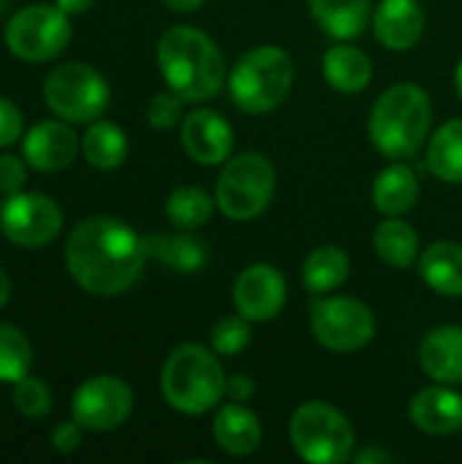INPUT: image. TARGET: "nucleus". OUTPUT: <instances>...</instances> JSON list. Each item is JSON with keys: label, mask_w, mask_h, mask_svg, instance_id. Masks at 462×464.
Returning a JSON list of instances; mask_svg holds the SVG:
<instances>
[{"label": "nucleus", "mask_w": 462, "mask_h": 464, "mask_svg": "<svg viewBox=\"0 0 462 464\" xmlns=\"http://www.w3.org/2000/svg\"><path fill=\"white\" fill-rule=\"evenodd\" d=\"M144 261V239L128 223L106 215L82 220L65 242L68 275L93 296L125 294L142 277Z\"/></svg>", "instance_id": "1"}, {"label": "nucleus", "mask_w": 462, "mask_h": 464, "mask_svg": "<svg viewBox=\"0 0 462 464\" xmlns=\"http://www.w3.org/2000/svg\"><path fill=\"white\" fill-rule=\"evenodd\" d=\"M161 73L182 101H210L223 87V57L218 46L196 27H169L158 41Z\"/></svg>", "instance_id": "2"}, {"label": "nucleus", "mask_w": 462, "mask_h": 464, "mask_svg": "<svg viewBox=\"0 0 462 464\" xmlns=\"http://www.w3.org/2000/svg\"><path fill=\"white\" fill-rule=\"evenodd\" d=\"M430 120L428 92L417 84H395L370 111V139L387 158H411L428 139Z\"/></svg>", "instance_id": "3"}, {"label": "nucleus", "mask_w": 462, "mask_h": 464, "mask_svg": "<svg viewBox=\"0 0 462 464\" xmlns=\"http://www.w3.org/2000/svg\"><path fill=\"white\" fill-rule=\"evenodd\" d=\"M163 400L188 416L212 411L226 394V378L221 362L202 345H180L161 372Z\"/></svg>", "instance_id": "4"}, {"label": "nucleus", "mask_w": 462, "mask_h": 464, "mask_svg": "<svg viewBox=\"0 0 462 464\" xmlns=\"http://www.w3.org/2000/svg\"><path fill=\"white\" fill-rule=\"evenodd\" d=\"M291 82V57L280 46H256L234 65L229 87L237 109L248 114H264L286 101Z\"/></svg>", "instance_id": "5"}, {"label": "nucleus", "mask_w": 462, "mask_h": 464, "mask_svg": "<svg viewBox=\"0 0 462 464\" xmlns=\"http://www.w3.org/2000/svg\"><path fill=\"white\" fill-rule=\"evenodd\" d=\"M291 446L310 464H340L354 454V430L349 419L327 402H305L291 416Z\"/></svg>", "instance_id": "6"}, {"label": "nucleus", "mask_w": 462, "mask_h": 464, "mask_svg": "<svg viewBox=\"0 0 462 464\" xmlns=\"http://www.w3.org/2000/svg\"><path fill=\"white\" fill-rule=\"evenodd\" d=\"M275 193V169L259 152H245L229 160L215 185V204L231 220L259 218Z\"/></svg>", "instance_id": "7"}, {"label": "nucleus", "mask_w": 462, "mask_h": 464, "mask_svg": "<svg viewBox=\"0 0 462 464\" xmlns=\"http://www.w3.org/2000/svg\"><path fill=\"white\" fill-rule=\"evenodd\" d=\"M44 101L65 122H95L109 106V84L87 63H63L49 71Z\"/></svg>", "instance_id": "8"}, {"label": "nucleus", "mask_w": 462, "mask_h": 464, "mask_svg": "<svg viewBox=\"0 0 462 464\" xmlns=\"http://www.w3.org/2000/svg\"><path fill=\"white\" fill-rule=\"evenodd\" d=\"M5 46L14 57L25 63H46L57 57L71 41L68 14L54 3H35L19 8L5 24Z\"/></svg>", "instance_id": "9"}, {"label": "nucleus", "mask_w": 462, "mask_h": 464, "mask_svg": "<svg viewBox=\"0 0 462 464\" xmlns=\"http://www.w3.org/2000/svg\"><path fill=\"white\" fill-rule=\"evenodd\" d=\"M310 326L316 340L335 353L359 351L376 337L373 313L368 310V304L351 296L319 299L310 307Z\"/></svg>", "instance_id": "10"}, {"label": "nucleus", "mask_w": 462, "mask_h": 464, "mask_svg": "<svg viewBox=\"0 0 462 464\" xmlns=\"http://www.w3.org/2000/svg\"><path fill=\"white\" fill-rule=\"evenodd\" d=\"M63 228V212L54 198L44 193H11L0 207L3 237L25 250L44 247L57 239Z\"/></svg>", "instance_id": "11"}, {"label": "nucleus", "mask_w": 462, "mask_h": 464, "mask_svg": "<svg viewBox=\"0 0 462 464\" xmlns=\"http://www.w3.org/2000/svg\"><path fill=\"white\" fill-rule=\"evenodd\" d=\"M133 411V392L125 381L114 375L87 378L71 402L74 421H79L90 432H112L128 421Z\"/></svg>", "instance_id": "12"}, {"label": "nucleus", "mask_w": 462, "mask_h": 464, "mask_svg": "<svg viewBox=\"0 0 462 464\" xmlns=\"http://www.w3.org/2000/svg\"><path fill=\"white\" fill-rule=\"evenodd\" d=\"M286 304V280L270 264H253L234 280V307L242 318L264 324Z\"/></svg>", "instance_id": "13"}, {"label": "nucleus", "mask_w": 462, "mask_h": 464, "mask_svg": "<svg viewBox=\"0 0 462 464\" xmlns=\"http://www.w3.org/2000/svg\"><path fill=\"white\" fill-rule=\"evenodd\" d=\"M182 147L191 160L202 166H218L231 155V125L212 109H196L182 120Z\"/></svg>", "instance_id": "14"}, {"label": "nucleus", "mask_w": 462, "mask_h": 464, "mask_svg": "<svg viewBox=\"0 0 462 464\" xmlns=\"http://www.w3.org/2000/svg\"><path fill=\"white\" fill-rule=\"evenodd\" d=\"M79 152L76 133L60 120H41L35 122L22 139V155L35 171H60L71 166Z\"/></svg>", "instance_id": "15"}, {"label": "nucleus", "mask_w": 462, "mask_h": 464, "mask_svg": "<svg viewBox=\"0 0 462 464\" xmlns=\"http://www.w3.org/2000/svg\"><path fill=\"white\" fill-rule=\"evenodd\" d=\"M376 38L395 52L411 49L425 30V14L417 0H381L373 16Z\"/></svg>", "instance_id": "16"}, {"label": "nucleus", "mask_w": 462, "mask_h": 464, "mask_svg": "<svg viewBox=\"0 0 462 464\" xmlns=\"http://www.w3.org/2000/svg\"><path fill=\"white\" fill-rule=\"evenodd\" d=\"M408 413L411 421L428 435H452L462 430V397L441 386L419 392L411 400Z\"/></svg>", "instance_id": "17"}, {"label": "nucleus", "mask_w": 462, "mask_h": 464, "mask_svg": "<svg viewBox=\"0 0 462 464\" xmlns=\"http://www.w3.org/2000/svg\"><path fill=\"white\" fill-rule=\"evenodd\" d=\"M419 359L436 383H462V326L433 329L422 340Z\"/></svg>", "instance_id": "18"}, {"label": "nucleus", "mask_w": 462, "mask_h": 464, "mask_svg": "<svg viewBox=\"0 0 462 464\" xmlns=\"http://www.w3.org/2000/svg\"><path fill=\"white\" fill-rule=\"evenodd\" d=\"M212 435L226 454L248 457L261 443V421L242 402H231L218 411L212 421Z\"/></svg>", "instance_id": "19"}, {"label": "nucleus", "mask_w": 462, "mask_h": 464, "mask_svg": "<svg viewBox=\"0 0 462 464\" xmlns=\"http://www.w3.org/2000/svg\"><path fill=\"white\" fill-rule=\"evenodd\" d=\"M144 239V253L147 258L161 261L163 266L182 272V275H193L202 272L207 266V247L202 239L188 237V234H150L142 237Z\"/></svg>", "instance_id": "20"}, {"label": "nucleus", "mask_w": 462, "mask_h": 464, "mask_svg": "<svg viewBox=\"0 0 462 464\" xmlns=\"http://www.w3.org/2000/svg\"><path fill=\"white\" fill-rule=\"evenodd\" d=\"M419 198V182L408 166H389L378 174L373 185V204L387 218H400L414 209Z\"/></svg>", "instance_id": "21"}, {"label": "nucleus", "mask_w": 462, "mask_h": 464, "mask_svg": "<svg viewBox=\"0 0 462 464\" xmlns=\"http://www.w3.org/2000/svg\"><path fill=\"white\" fill-rule=\"evenodd\" d=\"M310 11L324 33L340 41H351L368 27L370 0H310Z\"/></svg>", "instance_id": "22"}, {"label": "nucleus", "mask_w": 462, "mask_h": 464, "mask_svg": "<svg viewBox=\"0 0 462 464\" xmlns=\"http://www.w3.org/2000/svg\"><path fill=\"white\" fill-rule=\"evenodd\" d=\"M425 283L441 296H462V247L455 242H436L419 261Z\"/></svg>", "instance_id": "23"}, {"label": "nucleus", "mask_w": 462, "mask_h": 464, "mask_svg": "<svg viewBox=\"0 0 462 464\" xmlns=\"http://www.w3.org/2000/svg\"><path fill=\"white\" fill-rule=\"evenodd\" d=\"M373 63L354 46H335L324 54V79L346 95L362 92L370 84Z\"/></svg>", "instance_id": "24"}, {"label": "nucleus", "mask_w": 462, "mask_h": 464, "mask_svg": "<svg viewBox=\"0 0 462 464\" xmlns=\"http://www.w3.org/2000/svg\"><path fill=\"white\" fill-rule=\"evenodd\" d=\"M82 155L93 169L112 171V169L123 166V160L128 155V139L120 125H114L109 120H95V122H90V128L82 136Z\"/></svg>", "instance_id": "25"}, {"label": "nucleus", "mask_w": 462, "mask_h": 464, "mask_svg": "<svg viewBox=\"0 0 462 464\" xmlns=\"http://www.w3.org/2000/svg\"><path fill=\"white\" fill-rule=\"evenodd\" d=\"M349 272H351L349 256L335 245H324L308 256V261L302 266V280H305L308 291L329 294L349 280Z\"/></svg>", "instance_id": "26"}, {"label": "nucleus", "mask_w": 462, "mask_h": 464, "mask_svg": "<svg viewBox=\"0 0 462 464\" xmlns=\"http://www.w3.org/2000/svg\"><path fill=\"white\" fill-rule=\"evenodd\" d=\"M373 245H376V253L381 256V261H387L395 269H408L419 253L417 231L400 218L384 220L373 234Z\"/></svg>", "instance_id": "27"}, {"label": "nucleus", "mask_w": 462, "mask_h": 464, "mask_svg": "<svg viewBox=\"0 0 462 464\" xmlns=\"http://www.w3.org/2000/svg\"><path fill=\"white\" fill-rule=\"evenodd\" d=\"M428 166L444 182H462V120L438 128L428 150Z\"/></svg>", "instance_id": "28"}, {"label": "nucleus", "mask_w": 462, "mask_h": 464, "mask_svg": "<svg viewBox=\"0 0 462 464\" xmlns=\"http://www.w3.org/2000/svg\"><path fill=\"white\" fill-rule=\"evenodd\" d=\"M212 198L202 188H177L166 198V218L174 228L193 231L212 218Z\"/></svg>", "instance_id": "29"}, {"label": "nucleus", "mask_w": 462, "mask_h": 464, "mask_svg": "<svg viewBox=\"0 0 462 464\" xmlns=\"http://www.w3.org/2000/svg\"><path fill=\"white\" fill-rule=\"evenodd\" d=\"M33 367V348L27 337L0 321V383H16L25 375H30Z\"/></svg>", "instance_id": "30"}, {"label": "nucleus", "mask_w": 462, "mask_h": 464, "mask_svg": "<svg viewBox=\"0 0 462 464\" xmlns=\"http://www.w3.org/2000/svg\"><path fill=\"white\" fill-rule=\"evenodd\" d=\"M14 405L25 419H44L52 411V392L41 378L25 375L14 383Z\"/></svg>", "instance_id": "31"}, {"label": "nucleus", "mask_w": 462, "mask_h": 464, "mask_svg": "<svg viewBox=\"0 0 462 464\" xmlns=\"http://www.w3.org/2000/svg\"><path fill=\"white\" fill-rule=\"evenodd\" d=\"M248 343H251V326L248 318H242L240 313L221 318L212 326V351L218 356H237L240 351L248 348Z\"/></svg>", "instance_id": "32"}, {"label": "nucleus", "mask_w": 462, "mask_h": 464, "mask_svg": "<svg viewBox=\"0 0 462 464\" xmlns=\"http://www.w3.org/2000/svg\"><path fill=\"white\" fill-rule=\"evenodd\" d=\"M182 120V98L169 90V92H158L150 103H147V122L152 128L169 130Z\"/></svg>", "instance_id": "33"}, {"label": "nucleus", "mask_w": 462, "mask_h": 464, "mask_svg": "<svg viewBox=\"0 0 462 464\" xmlns=\"http://www.w3.org/2000/svg\"><path fill=\"white\" fill-rule=\"evenodd\" d=\"M22 128H25V117H22L19 106L0 98V147H11L14 141H19Z\"/></svg>", "instance_id": "34"}, {"label": "nucleus", "mask_w": 462, "mask_h": 464, "mask_svg": "<svg viewBox=\"0 0 462 464\" xmlns=\"http://www.w3.org/2000/svg\"><path fill=\"white\" fill-rule=\"evenodd\" d=\"M27 182V169L16 155H0V193H19Z\"/></svg>", "instance_id": "35"}, {"label": "nucleus", "mask_w": 462, "mask_h": 464, "mask_svg": "<svg viewBox=\"0 0 462 464\" xmlns=\"http://www.w3.org/2000/svg\"><path fill=\"white\" fill-rule=\"evenodd\" d=\"M82 424L79 421H63L52 430V449L60 454H71L82 446Z\"/></svg>", "instance_id": "36"}, {"label": "nucleus", "mask_w": 462, "mask_h": 464, "mask_svg": "<svg viewBox=\"0 0 462 464\" xmlns=\"http://www.w3.org/2000/svg\"><path fill=\"white\" fill-rule=\"evenodd\" d=\"M256 392V383L248 378V375H234V378H226V397L234 400V402H248Z\"/></svg>", "instance_id": "37"}, {"label": "nucleus", "mask_w": 462, "mask_h": 464, "mask_svg": "<svg viewBox=\"0 0 462 464\" xmlns=\"http://www.w3.org/2000/svg\"><path fill=\"white\" fill-rule=\"evenodd\" d=\"M398 457L392 451H381V449H368V451H359L354 457V462L359 464H370V462H395Z\"/></svg>", "instance_id": "38"}, {"label": "nucleus", "mask_w": 462, "mask_h": 464, "mask_svg": "<svg viewBox=\"0 0 462 464\" xmlns=\"http://www.w3.org/2000/svg\"><path fill=\"white\" fill-rule=\"evenodd\" d=\"M54 3H57V5L71 16V14H84L87 8H93V3H95V0H54Z\"/></svg>", "instance_id": "39"}, {"label": "nucleus", "mask_w": 462, "mask_h": 464, "mask_svg": "<svg viewBox=\"0 0 462 464\" xmlns=\"http://www.w3.org/2000/svg\"><path fill=\"white\" fill-rule=\"evenodd\" d=\"M166 8L172 11H180V14H188V11H196L204 0H161Z\"/></svg>", "instance_id": "40"}, {"label": "nucleus", "mask_w": 462, "mask_h": 464, "mask_svg": "<svg viewBox=\"0 0 462 464\" xmlns=\"http://www.w3.org/2000/svg\"><path fill=\"white\" fill-rule=\"evenodd\" d=\"M8 296H11V280H8L5 269L0 266V307H5Z\"/></svg>", "instance_id": "41"}, {"label": "nucleus", "mask_w": 462, "mask_h": 464, "mask_svg": "<svg viewBox=\"0 0 462 464\" xmlns=\"http://www.w3.org/2000/svg\"><path fill=\"white\" fill-rule=\"evenodd\" d=\"M457 90H460V98H462V63L457 65Z\"/></svg>", "instance_id": "42"}, {"label": "nucleus", "mask_w": 462, "mask_h": 464, "mask_svg": "<svg viewBox=\"0 0 462 464\" xmlns=\"http://www.w3.org/2000/svg\"><path fill=\"white\" fill-rule=\"evenodd\" d=\"M8 5H11V0H0V16H3L5 11H8Z\"/></svg>", "instance_id": "43"}]
</instances>
